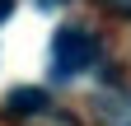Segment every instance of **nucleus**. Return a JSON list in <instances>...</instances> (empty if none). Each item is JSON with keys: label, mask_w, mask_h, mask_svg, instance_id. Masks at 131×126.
Here are the masks:
<instances>
[{"label": "nucleus", "mask_w": 131, "mask_h": 126, "mask_svg": "<svg viewBox=\"0 0 131 126\" xmlns=\"http://www.w3.org/2000/svg\"><path fill=\"white\" fill-rule=\"evenodd\" d=\"M103 5H108L112 14H131V0H103Z\"/></svg>", "instance_id": "obj_4"}, {"label": "nucleus", "mask_w": 131, "mask_h": 126, "mask_svg": "<svg viewBox=\"0 0 131 126\" xmlns=\"http://www.w3.org/2000/svg\"><path fill=\"white\" fill-rule=\"evenodd\" d=\"M9 9H14V0H0V23L9 19Z\"/></svg>", "instance_id": "obj_6"}, {"label": "nucleus", "mask_w": 131, "mask_h": 126, "mask_svg": "<svg viewBox=\"0 0 131 126\" xmlns=\"http://www.w3.org/2000/svg\"><path fill=\"white\" fill-rule=\"evenodd\" d=\"M103 121L108 126H131V93H108L103 98Z\"/></svg>", "instance_id": "obj_3"}, {"label": "nucleus", "mask_w": 131, "mask_h": 126, "mask_svg": "<svg viewBox=\"0 0 131 126\" xmlns=\"http://www.w3.org/2000/svg\"><path fill=\"white\" fill-rule=\"evenodd\" d=\"M38 9H56V5H66V0H33Z\"/></svg>", "instance_id": "obj_5"}, {"label": "nucleus", "mask_w": 131, "mask_h": 126, "mask_svg": "<svg viewBox=\"0 0 131 126\" xmlns=\"http://www.w3.org/2000/svg\"><path fill=\"white\" fill-rule=\"evenodd\" d=\"M94 56H98V37L89 33V28H61V33L52 37V75L56 80H75L80 70H89L94 66Z\"/></svg>", "instance_id": "obj_1"}, {"label": "nucleus", "mask_w": 131, "mask_h": 126, "mask_svg": "<svg viewBox=\"0 0 131 126\" xmlns=\"http://www.w3.org/2000/svg\"><path fill=\"white\" fill-rule=\"evenodd\" d=\"M47 107V93L42 89H9V98H5V112L9 117H33V112H42Z\"/></svg>", "instance_id": "obj_2"}]
</instances>
